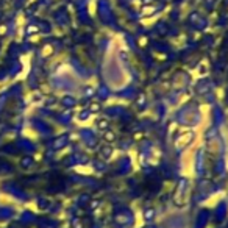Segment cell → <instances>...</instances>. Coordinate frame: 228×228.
<instances>
[{"label": "cell", "mask_w": 228, "mask_h": 228, "mask_svg": "<svg viewBox=\"0 0 228 228\" xmlns=\"http://www.w3.org/2000/svg\"><path fill=\"white\" fill-rule=\"evenodd\" d=\"M106 125H108L106 119H102V120H99V127H100V128H106Z\"/></svg>", "instance_id": "6da1fadb"}, {"label": "cell", "mask_w": 228, "mask_h": 228, "mask_svg": "<svg viewBox=\"0 0 228 228\" xmlns=\"http://www.w3.org/2000/svg\"><path fill=\"white\" fill-rule=\"evenodd\" d=\"M50 50H52V47H50V45H47L45 49H44V55H45V56H47V55H50Z\"/></svg>", "instance_id": "7a4b0ae2"}, {"label": "cell", "mask_w": 228, "mask_h": 228, "mask_svg": "<svg viewBox=\"0 0 228 228\" xmlns=\"http://www.w3.org/2000/svg\"><path fill=\"white\" fill-rule=\"evenodd\" d=\"M91 109H92V111H97V109H99V105H97V103H92V105H91Z\"/></svg>", "instance_id": "3957f363"}]
</instances>
